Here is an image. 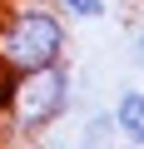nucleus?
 <instances>
[{
    "instance_id": "3",
    "label": "nucleus",
    "mask_w": 144,
    "mask_h": 149,
    "mask_svg": "<svg viewBox=\"0 0 144 149\" xmlns=\"http://www.w3.org/2000/svg\"><path fill=\"white\" fill-rule=\"evenodd\" d=\"M114 129H119V139H129V144H144V90H119V100H114Z\"/></svg>"
},
{
    "instance_id": "2",
    "label": "nucleus",
    "mask_w": 144,
    "mask_h": 149,
    "mask_svg": "<svg viewBox=\"0 0 144 149\" xmlns=\"http://www.w3.org/2000/svg\"><path fill=\"white\" fill-rule=\"evenodd\" d=\"M70 25L55 5H10L0 15V74H25L40 65L65 60Z\"/></svg>"
},
{
    "instance_id": "1",
    "label": "nucleus",
    "mask_w": 144,
    "mask_h": 149,
    "mask_svg": "<svg viewBox=\"0 0 144 149\" xmlns=\"http://www.w3.org/2000/svg\"><path fill=\"white\" fill-rule=\"evenodd\" d=\"M70 100H75V74H70L65 60H55V65L10 74V90L0 100V114H5L10 134L35 139V134H45V129H55L65 119Z\"/></svg>"
},
{
    "instance_id": "5",
    "label": "nucleus",
    "mask_w": 144,
    "mask_h": 149,
    "mask_svg": "<svg viewBox=\"0 0 144 149\" xmlns=\"http://www.w3.org/2000/svg\"><path fill=\"white\" fill-rule=\"evenodd\" d=\"M104 139H119V129H114V114H95V119L85 124V144H104Z\"/></svg>"
},
{
    "instance_id": "6",
    "label": "nucleus",
    "mask_w": 144,
    "mask_h": 149,
    "mask_svg": "<svg viewBox=\"0 0 144 149\" xmlns=\"http://www.w3.org/2000/svg\"><path fill=\"white\" fill-rule=\"evenodd\" d=\"M129 45H134V60H139V65H144V20H139V25H134V35H129Z\"/></svg>"
},
{
    "instance_id": "4",
    "label": "nucleus",
    "mask_w": 144,
    "mask_h": 149,
    "mask_svg": "<svg viewBox=\"0 0 144 149\" xmlns=\"http://www.w3.org/2000/svg\"><path fill=\"white\" fill-rule=\"evenodd\" d=\"M50 5H55L65 20H104V15H109L104 0H50Z\"/></svg>"
}]
</instances>
